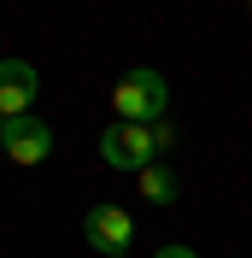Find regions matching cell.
<instances>
[{
    "label": "cell",
    "instance_id": "10",
    "mask_svg": "<svg viewBox=\"0 0 252 258\" xmlns=\"http://www.w3.org/2000/svg\"><path fill=\"white\" fill-rule=\"evenodd\" d=\"M246 12H252V0H246Z\"/></svg>",
    "mask_w": 252,
    "mask_h": 258
},
{
    "label": "cell",
    "instance_id": "8",
    "mask_svg": "<svg viewBox=\"0 0 252 258\" xmlns=\"http://www.w3.org/2000/svg\"><path fill=\"white\" fill-rule=\"evenodd\" d=\"M153 258H200V252H194V246H158Z\"/></svg>",
    "mask_w": 252,
    "mask_h": 258
},
{
    "label": "cell",
    "instance_id": "7",
    "mask_svg": "<svg viewBox=\"0 0 252 258\" xmlns=\"http://www.w3.org/2000/svg\"><path fill=\"white\" fill-rule=\"evenodd\" d=\"M147 129H153V147H158V153H170V147H176V123H170V117H153Z\"/></svg>",
    "mask_w": 252,
    "mask_h": 258
},
{
    "label": "cell",
    "instance_id": "1",
    "mask_svg": "<svg viewBox=\"0 0 252 258\" xmlns=\"http://www.w3.org/2000/svg\"><path fill=\"white\" fill-rule=\"evenodd\" d=\"M164 100H170L164 77H158L153 64H135L111 88V112H117L111 123H153V117H164Z\"/></svg>",
    "mask_w": 252,
    "mask_h": 258
},
{
    "label": "cell",
    "instance_id": "5",
    "mask_svg": "<svg viewBox=\"0 0 252 258\" xmlns=\"http://www.w3.org/2000/svg\"><path fill=\"white\" fill-rule=\"evenodd\" d=\"M0 147H6V159H12V164L30 170V164H41V159L53 153V129L41 123V117H12V123L0 129Z\"/></svg>",
    "mask_w": 252,
    "mask_h": 258
},
{
    "label": "cell",
    "instance_id": "3",
    "mask_svg": "<svg viewBox=\"0 0 252 258\" xmlns=\"http://www.w3.org/2000/svg\"><path fill=\"white\" fill-rule=\"evenodd\" d=\"M82 235H88V246L106 258H123L129 241H135V217H129V206H94L88 217H82Z\"/></svg>",
    "mask_w": 252,
    "mask_h": 258
},
{
    "label": "cell",
    "instance_id": "9",
    "mask_svg": "<svg viewBox=\"0 0 252 258\" xmlns=\"http://www.w3.org/2000/svg\"><path fill=\"white\" fill-rule=\"evenodd\" d=\"M0 129H6V117H0Z\"/></svg>",
    "mask_w": 252,
    "mask_h": 258
},
{
    "label": "cell",
    "instance_id": "6",
    "mask_svg": "<svg viewBox=\"0 0 252 258\" xmlns=\"http://www.w3.org/2000/svg\"><path fill=\"white\" fill-rule=\"evenodd\" d=\"M135 188H141L147 206H176V194H182V176H176L164 159H153L147 170H135Z\"/></svg>",
    "mask_w": 252,
    "mask_h": 258
},
{
    "label": "cell",
    "instance_id": "4",
    "mask_svg": "<svg viewBox=\"0 0 252 258\" xmlns=\"http://www.w3.org/2000/svg\"><path fill=\"white\" fill-rule=\"evenodd\" d=\"M35 94H41V71L30 59H0V117H30Z\"/></svg>",
    "mask_w": 252,
    "mask_h": 258
},
{
    "label": "cell",
    "instance_id": "2",
    "mask_svg": "<svg viewBox=\"0 0 252 258\" xmlns=\"http://www.w3.org/2000/svg\"><path fill=\"white\" fill-rule=\"evenodd\" d=\"M100 159L111 164V170H147V164L158 159V147H153V129L147 123H111L106 135H100Z\"/></svg>",
    "mask_w": 252,
    "mask_h": 258
}]
</instances>
